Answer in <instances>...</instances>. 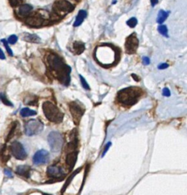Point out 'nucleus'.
Masks as SVG:
<instances>
[{
  "label": "nucleus",
  "instance_id": "17",
  "mask_svg": "<svg viewBox=\"0 0 187 195\" xmlns=\"http://www.w3.org/2000/svg\"><path fill=\"white\" fill-rule=\"evenodd\" d=\"M86 16H87L86 11H84V10H80V11H79L78 15H77V18H76L75 21H74V23H73V26L74 27L80 26V25L82 23V21H84V19H85Z\"/></svg>",
  "mask_w": 187,
  "mask_h": 195
},
{
  "label": "nucleus",
  "instance_id": "23",
  "mask_svg": "<svg viewBox=\"0 0 187 195\" xmlns=\"http://www.w3.org/2000/svg\"><path fill=\"white\" fill-rule=\"evenodd\" d=\"M12 125V126L11 130H10L9 133H8V136H7V137H6V142H8V141H9L10 139H11L12 137L13 134H14V133H15V130H16V127H17V125H18V123H17V122H13Z\"/></svg>",
  "mask_w": 187,
  "mask_h": 195
},
{
  "label": "nucleus",
  "instance_id": "16",
  "mask_svg": "<svg viewBox=\"0 0 187 195\" xmlns=\"http://www.w3.org/2000/svg\"><path fill=\"white\" fill-rule=\"evenodd\" d=\"M30 171H31V168L28 166H19L16 169L17 174L26 178L29 177Z\"/></svg>",
  "mask_w": 187,
  "mask_h": 195
},
{
  "label": "nucleus",
  "instance_id": "32",
  "mask_svg": "<svg viewBox=\"0 0 187 195\" xmlns=\"http://www.w3.org/2000/svg\"><path fill=\"white\" fill-rule=\"evenodd\" d=\"M4 174H5V175H6L7 177H9V178L12 177V171L10 170H8V169H7L4 170Z\"/></svg>",
  "mask_w": 187,
  "mask_h": 195
},
{
  "label": "nucleus",
  "instance_id": "2",
  "mask_svg": "<svg viewBox=\"0 0 187 195\" xmlns=\"http://www.w3.org/2000/svg\"><path fill=\"white\" fill-rule=\"evenodd\" d=\"M85 174L86 173L82 171V167L74 171L67 180L65 187L63 188V195H77L79 194L82 187V184Z\"/></svg>",
  "mask_w": 187,
  "mask_h": 195
},
{
  "label": "nucleus",
  "instance_id": "20",
  "mask_svg": "<svg viewBox=\"0 0 187 195\" xmlns=\"http://www.w3.org/2000/svg\"><path fill=\"white\" fill-rule=\"evenodd\" d=\"M73 49L76 54L80 55L85 50V44L82 42L76 41L73 43Z\"/></svg>",
  "mask_w": 187,
  "mask_h": 195
},
{
  "label": "nucleus",
  "instance_id": "37",
  "mask_svg": "<svg viewBox=\"0 0 187 195\" xmlns=\"http://www.w3.org/2000/svg\"><path fill=\"white\" fill-rule=\"evenodd\" d=\"M151 2L152 6H154L155 5H157L158 3V0H151Z\"/></svg>",
  "mask_w": 187,
  "mask_h": 195
},
{
  "label": "nucleus",
  "instance_id": "3",
  "mask_svg": "<svg viewBox=\"0 0 187 195\" xmlns=\"http://www.w3.org/2000/svg\"><path fill=\"white\" fill-rule=\"evenodd\" d=\"M143 91L137 87L123 88L118 93V101L124 106H132L136 104L142 95Z\"/></svg>",
  "mask_w": 187,
  "mask_h": 195
},
{
  "label": "nucleus",
  "instance_id": "10",
  "mask_svg": "<svg viewBox=\"0 0 187 195\" xmlns=\"http://www.w3.org/2000/svg\"><path fill=\"white\" fill-rule=\"evenodd\" d=\"M54 10L57 14L63 15L73 10V6L67 0H57L54 5Z\"/></svg>",
  "mask_w": 187,
  "mask_h": 195
},
{
  "label": "nucleus",
  "instance_id": "9",
  "mask_svg": "<svg viewBox=\"0 0 187 195\" xmlns=\"http://www.w3.org/2000/svg\"><path fill=\"white\" fill-rule=\"evenodd\" d=\"M10 151L12 156L18 160H25L27 158V153L24 146L21 143L15 141L10 146Z\"/></svg>",
  "mask_w": 187,
  "mask_h": 195
},
{
  "label": "nucleus",
  "instance_id": "15",
  "mask_svg": "<svg viewBox=\"0 0 187 195\" xmlns=\"http://www.w3.org/2000/svg\"><path fill=\"white\" fill-rule=\"evenodd\" d=\"M77 152L75 151L70 152L66 157V163H67V166L69 167L70 170H71L75 166V163L77 162Z\"/></svg>",
  "mask_w": 187,
  "mask_h": 195
},
{
  "label": "nucleus",
  "instance_id": "5",
  "mask_svg": "<svg viewBox=\"0 0 187 195\" xmlns=\"http://www.w3.org/2000/svg\"><path fill=\"white\" fill-rule=\"evenodd\" d=\"M42 108H43V111L45 117L50 121L58 124V123H60L63 120V114L52 102H44L43 103Z\"/></svg>",
  "mask_w": 187,
  "mask_h": 195
},
{
  "label": "nucleus",
  "instance_id": "8",
  "mask_svg": "<svg viewBox=\"0 0 187 195\" xmlns=\"http://www.w3.org/2000/svg\"><path fill=\"white\" fill-rule=\"evenodd\" d=\"M69 107H70V111L72 114L74 123L76 125H78L85 111L83 105L78 101H75V102H70Z\"/></svg>",
  "mask_w": 187,
  "mask_h": 195
},
{
  "label": "nucleus",
  "instance_id": "1",
  "mask_svg": "<svg viewBox=\"0 0 187 195\" xmlns=\"http://www.w3.org/2000/svg\"><path fill=\"white\" fill-rule=\"evenodd\" d=\"M47 60L50 70L54 73L57 79L63 85H68L70 82V73L71 72V68L66 65L62 59L56 54L48 55Z\"/></svg>",
  "mask_w": 187,
  "mask_h": 195
},
{
  "label": "nucleus",
  "instance_id": "21",
  "mask_svg": "<svg viewBox=\"0 0 187 195\" xmlns=\"http://www.w3.org/2000/svg\"><path fill=\"white\" fill-rule=\"evenodd\" d=\"M20 114L21 117H31V116H35L37 114V112L35 111L31 110V109L28 108V107H24L20 111Z\"/></svg>",
  "mask_w": 187,
  "mask_h": 195
},
{
  "label": "nucleus",
  "instance_id": "7",
  "mask_svg": "<svg viewBox=\"0 0 187 195\" xmlns=\"http://www.w3.org/2000/svg\"><path fill=\"white\" fill-rule=\"evenodd\" d=\"M44 130V124L38 120H28L25 125V133L28 137L37 135L40 134Z\"/></svg>",
  "mask_w": 187,
  "mask_h": 195
},
{
  "label": "nucleus",
  "instance_id": "33",
  "mask_svg": "<svg viewBox=\"0 0 187 195\" xmlns=\"http://www.w3.org/2000/svg\"><path fill=\"white\" fill-rule=\"evenodd\" d=\"M168 66H169V65H168L167 63H161V64L158 66V69H159V70H165V69L167 68Z\"/></svg>",
  "mask_w": 187,
  "mask_h": 195
},
{
  "label": "nucleus",
  "instance_id": "31",
  "mask_svg": "<svg viewBox=\"0 0 187 195\" xmlns=\"http://www.w3.org/2000/svg\"><path fill=\"white\" fill-rule=\"evenodd\" d=\"M163 95L166 97H169L171 95V91H170L169 88H164L163 89Z\"/></svg>",
  "mask_w": 187,
  "mask_h": 195
},
{
  "label": "nucleus",
  "instance_id": "28",
  "mask_svg": "<svg viewBox=\"0 0 187 195\" xmlns=\"http://www.w3.org/2000/svg\"><path fill=\"white\" fill-rule=\"evenodd\" d=\"M80 81H81V84H82V87H83V88L86 90L90 89V85H88V83H87L85 79H84L81 75H80Z\"/></svg>",
  "mask_w": 187,
  "mask_h": 195
},
{
  "label": "nucleus",
  "instance_id": "34",
  "mask_svg": "<svg viewBox=\"0 0 187 195\" xmlns=\"http://www.w3.org/2000/svg\"><path fill=\"white\" fill-rule=\"evenodd\" d=\"M111 145H112V143L111 142H109V143H107V145L105 146V149H104V152H103V153H102V156H105V154L106 153V152H107L108 151V149H109V148L111 146Z\"/></svg>",
  "mask_w": 187,
  "mask_h": 195
},
{
  "label": "nucleus",
  "instance_id": "12",
  "mask_svg": "<svg viewBox=\"0 0 187 195\" xmlns=\"http://www.w3.org/2000/svg\"><path fill=\"white\" fill-rule=\"evenodd\" d=\"M50 160V154L47 150L41 149L35 154L33 157V163L36 166L48 163Z\"/></svg>",
  "mask_w": 187,
  "mask_h": 195
},
{
  "label": "nucleus",
  "instance_id": "22",
  "mask_svg": "<svg viewBox=\"0 0 187 195\" xmlns=\"http://www.w3.org/2000/svg\"><path fill=\"white\" fill-rule=\"evenodd\" d=\"M168 17V13L165 11L164 10H160L157 16V22L159 24H163Z\"/></svg>",
  "mask_w": 187,
  "mask_h": 195
},
{
  "label": "nucleus",
  "instance_id": "24",
  "mask_svg": "<svg viewBox=\"0 0 187 195\" xmlns=\"http://www.w3.org/2000/svg\"><path fill=\"white\" fill-rule=\"evenodd\" d=\"M158 31H159V33L163 35V36L166 37V38H168V35H167V28H166V26H165V25H161L159 27H158Z\"/></svg>",
  "mask_w": 187,
  "mask_h": 195
},
{
  "label": "nucleus",
  "instance_id": "11",
  "mask_svg": "<svg viewBox=\"0 0 187 195\" xmlns=\"http://www.w3.org/2000/svg\"><path fill=\"white\" fill-rule=\"evenodd\" d=\"M139 41L136 35L134 34L128 37L126 39L125 43H124V48H125V51L128 53H135L138 48Z\"/></svg>",
  "mask_w": 187,
  "mask_h": 195
},
{
  "label": "nucleus",
  "instance_id": "29",
  "mask_svg": "<svg viewBox=\"0 0 187 195\" xmlns=\"http://www.w3.org/2000/svg\"><path fill=\"white\" fill-rule=\"evenodd\" d=\"M17 41H18V37H17L16 35L13 34V35H11V36L8 38V43H11V44H15V43L17 42Z\"/></svg>",
  "mask_w": 187,
  "mask_h": 195
},
{
  "label": "nucleus",
  "instance_id": "35",
  "mask_svg": "<svg viewBox=\"0 0 187 195\" xmlns=\"http://www.w3.org/2000/svg\"><path fill=\"white\" fill-rule=\"evenodd\" d=\"M143 63H144V65L150 64V59L148 58V57H144V58H143Z\"/></svg>",
  "mask_w": 187,
  "mask_h": 195
},
{
  "label": "nucleus",
  "instance_id": "19",
  "mask_svg": "<svg viewBox=\"0 0 187 195\" xmlns=\"http://www.w3.org/2000/svg\"><path fill=\"white\" fill-rule=\"evenodd\" d=\"M24 40L25 41L35 43H38L41 41V39L38 38V36H37L36 34H25Z\"/></svg>",
  "mask_w": 187,
  "mask_h": 195
},
{
  "label": "nucleus",
  "instance_id": "27",
  "mask_svg": "<svg viewBox=\"0 0 187 195\" xmlns=\"http://www.w3.org/2000/svg\"><path fill=\"white\" fill-rule=\"evenodd\" d=\"M2 42L3 44H4L5 48H6V50H7L8 53V54H9V56H13V52H12V50L11 49H10L9 47H8V41H6V40L2 39Z\"/></svg>",
  "mask_w": 187,
  "mask_h": 195
},
{
  "label": "nucleus",
  "instance_id": "4",
  "mask_svg": "<svg viewBox=\"0 0 187 195\" xmlns=\"http://www.w3.org/2000/svg\"><path fill=\"white\" fill-rule=\"evenodd\" d=\"M95 55L97 61L104 66H112L117 60V53L115 52L113 48L107 44L97 48Z\"/></svg>",
  "mask_w": 187,
  "mask_h": 195
},
{
  "label": "nucleus",
  "instance_id": "36",
  "mask_svg": "<svg viewBox=\"0 0 187 195\" xmlns=\"http://www.w3.org/2000/svg\"><path fill=\"white\" fill-rule=\"evenodd\" d=\"M5 58H6V57H5L4 53H3V51L2 50V49L0 48V59H1V60H4Z\"/></svg>",
  "mask_w": 187,
  "mask_h": 195
},
{
  "label": "nucleus",
  "instance_id": "26",
  "mask_svg": "<svg viewBox=\"0 0 187 195\" xmlns=\"http://www.w3.org/2000/svg\"><path fill=\"white\" fill-rule=\"evenodd\" d=\"M138 24V20L135 18H131L127 21V25L130 28H134Z\"/></svg>",
  "mask_w": 187,
  "mask_h": 195
},
{
  "label": "nucleus",
  "instance_id": "25",
  "mask_svg": "<svg viewBox=\"0 0 187 195\" xmlns=\"http://www.w3.org/2000/svg\"><path fill=\"white\" fill-rule=\"evenodd\" d=\"M0 99H1V101H2V103L4 104L5 105H6V106H13V104L11 103V102H10L8 100L7 98H6V95H5V94L0 93Z\"/></svg>",
  "mask_w": 187,
  "mask_h": 195
},
{
  "label": "nucleus",
  "instance_id": "38",
  "mask_svg": "<svg viewBox=\"0 0 187 195\" xmlns=\"http://www.w3.org/2000/svg\"><path fill=\"white\" fill-rule=\"evenodd\" d=\"M132 77H133V78H134V79H135V81H138V80H139L138 78H136V75H134V74H133Z\"/></svg>",
  "mask_w": 187,
  "mask_h": 195
},
{
  "label": "nucleus",
  "instance_id": "18",
  "mask_svg": "<svg viewBox=\"0 0 187 195\" xmlns=\"http://www.w3.org/2000/svg\"><path fill=\"white\" fill-rule=\"evenodd\" d=\"M32 8V6H30V5H21V6H20L19 8H18V14L21 16H27L28 15L30 14Z\"/></svg>",
  "mask_w": 187,
  "mask_h": 195
},
{
  "label": "nucleus",
  "instance_id": "14",
  "mask_svg": "<svg viewBox=\"0 0 187 195\" xmlns=\"http://www.w3.org/2000/svg\"><path fill=\"white\" fill-rule=\"evenodd\" d=\"M25 23L31 27H39L44 24V18L41 16L28 17L25 20Z\"/></svg>",
  "mask_w": 187,
  "mask_h": 195
},
{
  "label": "nucleus",
  "instance_id": "30",
  "mask_svg": "<svg viewBox=\"0 0 187 195\" xmlns=\"http://www.w3.org/2000/svg\"><path fill=\"white\" fill-rule=\"evenodd\" d=\"M23 2V0H9L10 5L13 7H16V6H18L21 2Z\"/></svg>",
  "mask_w": 187,
  "mask_h": 195
},
{
  "label": "nucleus",
  "instance_id": "6",
  "mask_svg": "<svg viewBox=\"0 0 187 195\" xmlns=\"http://www.w3.org/2000/svg\"><path fill=\"white\" fill-rule=\"evenodd\" d=\"M48 140L52 152H60L63 145V137L60 133L57 132V131L50 132L48 135Z\"/></svg>",
  "mask_w": 187,
  "mask_h": 195
},
{
  "label": "nucleus",
  "instance_id": "13",
  "mask_svg": "<svg viewBox=\"0 0 187 195\" xmlns=\"http://www.w3.org/2000/svg\"><path fill=\"white\" fill-rule=\"evenodd\" d=\"M47 174L50 178L54 179H58L65 175L63 169L57 166H50L48 168Z\"/></svg>",
  "mask_w": 187,
  "mask_h": 195
}]
</instances>
